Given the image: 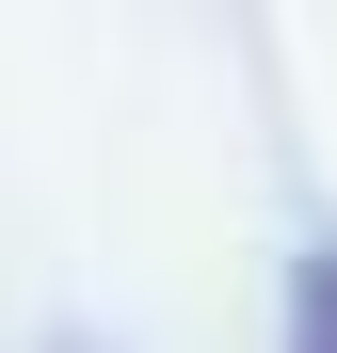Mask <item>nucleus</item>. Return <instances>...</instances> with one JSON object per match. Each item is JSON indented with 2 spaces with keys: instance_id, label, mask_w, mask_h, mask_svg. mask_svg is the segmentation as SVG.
Returning <instances> with one entry per match:
<instances>
[{
  "instance_id": "1",
  "label": "nucleus",
  "mask_w": 337,
  "mask_h": 353,
  "mask_svg": "<svg viewBox=\"0 0 337 353\" xmlns=\"http://www.w3.org/2000/svg\"><path fill=\"white\" fill-rule=\"evenodd\" d=\"M305 353H337V257L305 273Z\"/></svg>"
}]
</instances>
